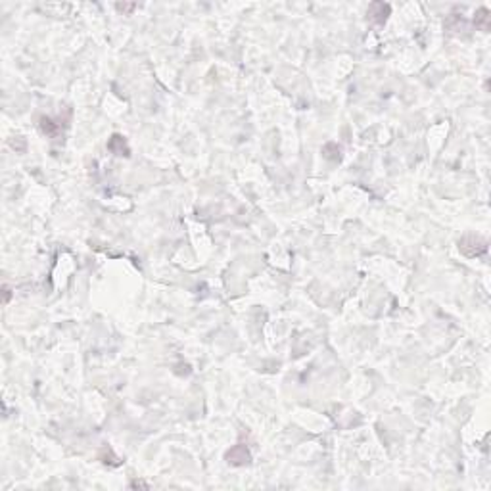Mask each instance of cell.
Returning <instances> with one entry per match:
<instances>
[{
    "instance_id": "6da1fadb",
    "label": "cell",
    "mask_w": 491,
    "mask_h": 491,
    "mask_svg": "<svg viewBox=\"0 0 491 491\" xmlns=\"http://www.w3.org/2000/svg\"><path fill=\"white\" fill-rule=\"evenodd\" d=\"M368 16H370V19H372L374 23L382 25V23L386 21V17L390 16V6L384 4V2H374V4L370 6V10H368Z\"/></svg>"
},
{
    "instance_id": "7a4b0ae2",
    "label": "cell",
    "mask_w": 491,
    "mask_h": 491,
    "mask_svg": "<svg viewBox=\"0 0 491 491\" xmlns=\"http://www.w3.org/2000/svg\"><path fill=\"white\" fill-rule=\"evenodd\" d=\"M476 27H480L482 31H488L490 29V10L488 8H482L476 14Z\"/></svg>"
}]
</instances>
